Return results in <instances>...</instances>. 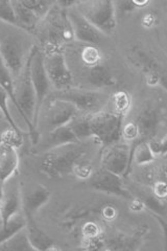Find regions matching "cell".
<instances>
[{"label":"cell","mask_w":167,"mask_h":251,"mask_svg":"<svg viewBox=\"0 0 167 251\" xmlns=\"http://www.w3.org/2000/svg\"><path fill=\"white\" fill-rule=\"evenodd\" d=\"M143 25L145 27H152L154 25H156L157 23V16H155L154 14H147L144 16V18L142 20Z\"/></svg>","instance_id":"obj_38"},{"label":"cell","mask_w":167,"mask_h":251,"mask_svg":"<svg viewBox=\"0 0 167 251\" xmlns=\"http://www.w3.org/2000/svg\"><path fill=\"white\" fill-rule=\"evenodd\" d=\"M128 58L133 65L145 75L147 85L156 87L161 86L167 91V70L141 47L134 46L129 50Z\"/></svg>","instance_id":"obj_8"},{"label":"cell","mask_w":167,"mask_h":251,"mask_svg":"<svg viewBox=\"0 0 167 251\" xmlns=\"http://www.w3.org/2000/svg\"><path fill=\"white\" fill-rule=\"evenodd\" d=\"M116 215H117V211L112 206H107L106 208H103V210H102V216L105 217L107 220H110V221L114 220Z\"/></svg>","instance_id":"obj_39"},{"label":"cell","mask_w":167,"mask_h":251,"mask_svg":"<svg viewBox=\"0 0 167 251\" xmlns=\"http://www.w3.org/2000/svg\"><path fill=\"white\" fill-rule=\"evenodd\" d=\"M134 192L138 197V200L142 203V205L148 208L157 217L162 218L166 216L167 207L164 201L156 197L152 192V188H149V186L141 185L139 187H135Z\"/></svg>","instance_id":"obj_22"},{"label":"cell","mask_w":167,"mask_h":251,"mask_svg":"<svg viewBox=\"0 0 167 251\" xmlns=\"http://www.w3.org/2000/svg\"><path fill=\"white\" fill-rule=\"evenodd\" d=\"M152 163L145 164V166H140V170L137 172L136 179L139 185L152 186L157 179V170L150 166Z\"/></svg>","instance_id":"obj_30"},{"label":"cell","mask_w":167,"mask_h":251,"mask_svg":"<svg viewBox=\"0 0 167 251\" xmlns=\"http://www.w3.org/2000/svg\"><path fill=\"white\" fill-rule=\"evenodd\" d=\"M51 192L42 184H37L34 188L22 195V210L24 216H34L39 209L49 201Z\"/></svg>","instance_id":"obj_20"},{"label":"cell","mask_w":167,"mask_h":251,"mask_svg":"<svg viewBox=\"0 0 167 251\" xmlns=\"http://www.w3.org/2000/svg\"><path fill=\"white\" fill-rule=\"evenodd\" d=\"M22 141L23 140L21 132L13 129L12 127L3 131L1 133V135H0V143L7 144L17 149H19L22 146Z\"/></svg>","instance_id":"obj_32"},{"label":"cell","mask_w":167,"mask_h":251,"mask_svg":"<svg viewBox=\"0 0 167 251\" xmlns=\"http://www.w3.org/2000/svg\"><path fill=\"white\" fill-rule=\"evenodd\" d=\"M13 6L16 20H17V25L30 31V33L35 30L39 22L42 19L34 11H31L23 4L20 0H13Z\"/></svg>","instance_id":"obj_23"},{"label":"cell","mask_w":167,"mask_h":251,"mask_svg":"<svg viewBox=\"0 0 167 251\" xmlns=\"http://www.w3.org/2000/svg\"><path fill=\"white\" fill-rule=\"evenodd\" d=\"M26 217L25 229L29 243L34 250L37 251H48V250H60L61 248L55 244V242L47 234L43 229L36 223L34 216Z\"/></svg>","instance_id":"obj_19"},{"label":"cell","mask_w":167,"mask_h":251,"mask_svg":"<svg viewBox=\"0 0 167 251\" xmlns=\"http://www.w3.org/2000/svg\"><path fill=\"white\" fill-rule=\"evenodd\" d=\"M22 209V193L15 176L2 183L0 193V223L5 224L20 214Z\"/></svg>","instance_id":"obj_12"},{"label":"cell","mask_w":167,"mask_h":251,"mask_svg":"<svg viewBox=\"0 0 167 251\" xmlns=\"http://www.w3.org/2000/svg\"><path fill=\"white\" fill-rule=\"evenodd\" d=\"M112 103L114 112L120 114L123 117L128 114L132 106V100L130 94L126 91H118L113 94Z\"/></svg>","instance_id":"obj_29"},{"label":"cell","mask_w":167,"mask_h":251,"mask_svg":"<svg viewBox=\"0 0 167 251\" xmlns=\"http://www.w3.org/2000/svg\"><path fill=\"white\" fill-rule=\"evenodd\" d=\"M106 148L100 159L101 168L124 178L128 175L132 164V149L130 145L126 141H118Z\"/></svg>","instance_id":"obj_9"},{"label":"cell","mask_w":167,"mask_h":251,"mask_svg":"<svg viewBox=\"0 0 167 251\" xmlns=\"http://www.w3.org/2000/svg\"><path fill=\"white\" fill-rule=\"evenodd\" d=\"M35 47L30 31L0 20V57L15 78L22 73Z\"/></svg>","instance_id":"obj_1"},{"label":"cell","mask_w":167,"mask_h":251,"mask_svg":"<svg viewBox=\"0 0 167 251\" xmlns=\"http://www.w3.org/2000/svg\"><path fill=\"white\" fill-rule=\"evenodd\" d=\"M45 49H62L63 45L75 42L73 29L67 11L53 6L45 16ZM43 18V19H44Z\"/></svg>","instance_id":"obj_5"},{"label":"cell","mask_w":167,"mask_h":251,"mask_svg":"<svg viewBox=\"0 0 167 251\" xmlns=\"http://www.w3.org/2000/svg\"><path fill=\"white\" fill-rule=\"evenodd\" d=\"M164 158H165V159H167V154H165V155H164Z\"/></svg>","instance_id":"obj_41"},{"label":"cell","mask_w":167,"mask_h":251,"mask_svg":"<svg viewBox=\"0 0 167 251\" xmlns=\"http://www.w3.org/2000/svg\"><path fill=\"white\" fill-rule=\"evenodd\" d=\"M156 159V155L150 148L148 141L140 140L137 141L132 150V162L134 161L136 166H145V164L153 163Z\"/></svg>","instance_id":"obj_24"},{"label":"cell","mask_w":167,"mask_h":251,"mask_svg":"<svg viewBox=\"0 0 167 251\" xmlns=\"http://www.w3.org/2000/svg\"><path fill=\"white\" fill-rule=\"evenodd\" d=\"M91 137L103 147L114 145L121 140L123 116L114 111L99 110L87 113Z\"/></svg>","instance_id":"obj_3"},{"label":"cell","mask_w":167,"mask_h":251,"mask_svg":"<svg viewBox=\"0 0 167 251\" xmlns=\"http://www.w3.org/2000/svg\"><path fill=\"white\" fill-rule=\"evenodd\" d=\"M83 77L86 83L84 88L92 90H100L103 88L113 87L116 84V78L111 69L102 61L97 64L83 67Z\"/></svg>","instance_id":"obj_16"},{"label":"cell","mask_w":167,"mask_h":251,"mask_svg":"<svg viewBox=\"0 0 167 251\" xmlns=\"http://www.w3.org/2000/svg\"><path fill=\"white\" fill-rule=\"evenodd\" d=\"M43 51L44 66L51 86L57 90L73 87V75L62 49H45Z\"/></svg>","instance_id":"obj_6"},{"label":"cell","mask_w":167,"mask_h":251,"mask_svg":"<svg viewBox=\"0 0 167 251\" xmlns=\"http://www.w3.org/2000/svg\"><path fill=\"white\" fill-rule=\"evenodd\" d=\"M152 188V192L156 197L159 199H161L163 201L167 200V183L162 181V180L156 179V181L153 183V185L150 186Z\"/></svg>","instance_id":"obj_36"},{"label":"cell","mask_w":167,"mask_h":251,"mask_svg":"<svg viewBox=\"0 0 167 251\" xmlns=\"http://www.w3.org/2000/svg\"><path fill=\"white\" fill-rule=\"evenodd\" d=\"M84 17L106 36L117 27V9L114 0H81L74 5Z\"/></svg>","instance_id":"obj_4"},{"label":"cell","mask_w":167,"mask_h":251,"mask_svg":"<svg viewBox=\"0 0 167 251\" xmlns=\"http://www.w3.org/2000/svg\"><path fill=\"white\" fill-rule=\"evenodd\" d=\"M29 69L37 96V111L39 115L46 98L49 96L51 83L44 66V51L37 45L30 54Z\"/></svg>","instance_id":"obj_10"},{"label":"cell","mask_w":167,"mask_h":251,"mask_svg":"<svg viewBox=\"0 0 167 251\" xmlns=\"http://www.w3.org/2000/svg\"><path fill=\"white\" fill-rule=\"evenodd\" d=\"M81 111L70 101L51 98L45 110L44 119L48 131L68 125Z\"/></svg>","instance_id":"obj_14"},{"label":"cell","mask_w":167,"mask_h":251,"mask_svg":"<svg viewBox=\"0 0 167 251\" xmlns=\"http://www.w3.org/2000/svg\"><path fill=\"white\" fill-rule=\"evenodd\" d=\"M149 229L146 225L139 227L131 233H117L114 237L106 240L105 250H136L146 237Z\"/></svg>","instance_id":"obj_17"},{"label":"cell","mask_w":167,"mask_h":251,"mask_svg":"<svg viewBox=\"0 0 167 251\" xmlns=\"http://www.w3.org/2000/svg\"><path fill=\"white\" fill-rule=\"evenodd\" d=\"M0 86L9 94L11 101L17 109V100H16L15 93V77L10 72V69L4 64L1 57H0Z\"/></svg>","instance_id":"obj_27"},{"label":"cell","mask_w":167,"mask_h":251,"mask_svg":"<svg viewBox=\"0 0 167 251\" xmlns=\"http://www.w3.org/2000/svg\"><path fill=\"white\" fill-rule=\"evenodd\" d=\"M77 141L81 140L77 138L74 131L68 124L65 126H62V127L55 128L51 131H48L44 140L41 141V144L39 145V151L45 153L51 150V149L64 146L67 144L77 143Z\"/></svg>","instance_id":"obj_18"},{"label":"cell","mask_w":167,"mask_h":251,"mask_svg":"<svg viewBox=\"0 0 167 251\" xmlns=\"http://www.w3.org/2000/svg\"><path fill=\"white\" fill-rule=\"evenodd\" d=\"M67 15L73 29L75 42L97 45L106 39L107 36L87 20L74 6L67 10Z\"/></svg>","instance_id":"obj_13"},{"label":"cell","mask_w":167,"mask_h":251,"mask_svg":"<svg viewBox=\"0 0 167 251\" xmlns=\"http://www.w3.org/2000/svg\"><path fill=\"white\" fill-rule=\"evenodd\" d=\"M133 122L138 128V141H149L157 137L158 132L160 130L161 113L157 107L150 104H146L139 110V112L137 113Z\"/></svg>","instance_id":"obj_15"},{"label":"cell","mask_w":167,"mask_h":251,"mask_svg":"<svg viewBox=\"0 0 167 251\" xmlns=\"http://www.w3.org/2000/svg\"><path fill=\"white\" fill-rule=\"evenodd\" d=\"M89 185L93 190L100 193L118 196V197L131 201L135 200V196L132 194V191L129 190V187L125 185L123 177L118 176L102 168L96 172H93L92 176L89 178Z\"/></svg>","instance_id":"obj_11"},{"label":"cell","mask_w":167,"mask_h":251,"mask_svg":"<svg viewBox=\"0 0 167 251\" xmlns=\"http://www.w3.org/2000/svg\"><path fill=\"white\" fill-rule=\"evenodd\" d=\"M10 100H10L9 94H7V92L1 87V86H0V111L2 112L4 119L6 120V122H7V124H9L10 127L21 132L20 128L18 127L17 124H16L14 117L11 114V110L9 109Z\"/></svg>","instance_id":"obj_31"},{"label":"cell","mask_w":167,"mask_h":251,"mask_svg":"<svg viewBox=\"0 0 167 251\" xmlns=\"http://www.w3.org/2000/svg\"><path fill=\"white\" fill-rule=\"evenodd\" d=\"M54 99L65 100L72 103L81 112H97L106 106L109 97L99 90L86 89L81 87H70L64 90H57L53 94Z\"/></svg>","instance_id":"obj_7"},{"label":"cell","mask_w":167,"mask_h":251,"mask_svg":"<svg viewBox=\"0 0 167 251\" xmlns=\"http://www.w3.org/2000/svg\"><path fill=\"white\" fill-rule=\"evenodd\" d=\"M121 138H123L126 143H136V141H138L139 139L138 128L133 121L122 126Z\"/></svg>","instance_id":"obj_34"},{"label":"cell","mask_w":167,"mask_h":251,"mask_svg":"<svg viewBox=\"0 0 167 251\" xmlns=\"http://www.w3.org/2000/svg\"><path fill=\"white\" fill-rule=\"evenodd\" d=\"M81 0H55L57 2V5L64 10H68L70 7H73L75 4H77Z\"/></svg>","instance_id":"obj_37"},{"label":"cell","mask_w":167,"mask_h":251,"mask_svg":"<svg viewBox=\"0 0 167 251\" xmlns=\"http://www.w3.org/2000/svg\"><path fill=\"white\" fill-rule=\"evenodd\" d=\"M87 140L67 144L45 152L40 163V170L49 178H62L73 173L76 164L86 159L90 151Z\"/></svg>","instance_id":"obj_2"},{"label":"cell","mask_w":167,"mask_h":251,"mask_svg":"<svg viewBox=\"0 0 167 251\" xmlns=\"http://www.w3.org/2000/svg\"><path fill=\"white\" fill-rule=\"evenodd\" d=\"M25 226L26 217L24 216V214H18L5 224L0 223V245L12 238L14 234L24 228Z\"/></svg>","instance_id":"obj_25"},{"label":"cell","mask_w":167,"mask_h":251,"mask_svg":"<svg viewBox=\"0 0 167 251\" xmlns=\"http://www.w3.org/2000/svg\"><path fill=\"white\" fill-rule=\"evenodd\" d=\"M19 167L18 149L0 143V183L15 176Z\"/></svg>","instance_id":"obj_21"},{"label":"cell","mask_w":167,"mask_h":251,"mask_svg":"<svg viewBox=\"0 0 167 251\" xmlns=\"http://www.w3.org/2000/svg\"><path fill=\"white\" fill-rule=\"evenodd\" d=\"M0 20L17 25L13 0H0Z\"/></svg>","instance_id":"obj_33"},{"label":"cell","mask_w":167,"mask_h":251,"mask_svg":"<svg viewBox=\"0 0 167 251\" xmlns=\"http://www.w3.org/2000/svg\"><path fill=\"white\" fill-rule=\"evenodd\" d=\"M150 0H131L132 4L136 7V9H142V7H145Z\"/></svg>","instance_id":"obj_40"},{"label":"cell","mask_w":167,"mask_h":251,"mask_svg":"<svg viewBox=\"0 0 167 251\" xmlns=\"http://www.w3.org/2000/svg\"><path fill=\"white\" fill-rule=\"evenodd\" d=\"M148 144L156 156L164 157V155L167 154V134L161 138L156 137L149 140Z\"/></svg>","instance_id":"obj_35"},{"label":"cell","mask_w":167,"mask_h":251,"mask_svg":"<svg viewBox=\"0 0 167 251\" xmlns=\"http://www.w3.org/2000/svg\"><path fill=\"white\" fill-rule=\"evenodd\" d=\"M79 61L82 63V67L92 66L102 61L101 53L96 45L84 44L79 51Z\"/></svg>","instance_id":"obj_28"},{"label":"cell","mask_w":167,"mask_h":251,"mask_svg":"<svg viewBox=\"0 0 167 251\" xmlns=\"http://www.w3.org/2000/svg\"><path fill=\"white\" fill-rule=\"evenodd\" d=\"M0 250H5V251L34 250L29 243L25 227L16 234H14L12 238H10L6 242H4L3 244L0 245Z\"/></svg>","instance_id":"obj_26"}]
</instances>
